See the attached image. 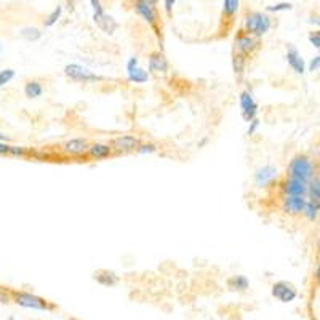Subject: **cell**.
I'll list each match as a JSON object with an SVG mask.
<instances>
[{"mask_svg": "<svg viewBox=\"0 0 320 320\" xmlns=\"http://www.w3.org/2000/svg\"><path fill=\"white\" fill-rule=\"evenodd\" d=\"M287 176L290 178H298L301 181L309 183L310 180L315 178V165L312 162V158L298 154L290 160V164L287 167Z\"/></svg>", "mask_w": 320, "mask_h": 320, "instance_id": "obj_1", "label": "cell"}, {"mask_svg": "<svg viewBox=\"0 0 320 320\" xmlns=\"http://www.w3.org/2000/svg\"><path fill=\"white\" fill-rule=\"evenodd\" d=\"M269 29H271V18L266 13L253 12L248 13L245 20H243V31L256 37V39H261L262 35H266Z\"/></svg>", "mask_w": 320, "mask_h": 320, "instance_id": "obj_2", "label": "cell"}, {"mask_svg": "<svg viewBox=\"0 0 320 320\" xmlns=\"http://www.w3.org/2000/svg\"><path fill=\"white\" fill-rule=\"evenodd\" d=\"M64 74L68 75L69 79L75 80V82H83V83H88V82H99L102 80V77L96 75L95 72H91L88 68L77 63H72V64H66L64 68Z\"/></svg>", "mask_w": 320, "mask_h": 320, "instance_id": "obj_3", "label": "cell"}, {"mask_svg": "<svg viewBox=\"0 0 320 320\" xmlns=\"http://www.w3.org/2000/svg\"><path fill=\"white\" fill-rule=\"evenodd\" d=\"M272 296L279 299L280 303L287 304V303H291V301L296 299L298 291L293 284H290L287 280H279L272 285Z\"/></svg>", "mask_w": 320, "mask_h": 320, "instance_id": "obj_4", "label": "cell"}, {"mask_svg": "<svg viewBox=\"0 0 320 320\" xmlns=\"http://www.w3.org/2000/svg\"><path fill=\"white\" fill-rule=\"evenodd\" d=\"M240 109H242V119L245 122H251L253 119L258 117L259 106L253 98L251 91L245 90L240 93Z\"/></svg>", "mask_w": 320, "mask_h": 320, "instance_id": "obj_5", "label": "cell"}, {"mask_svg": "<svg viewBox=\"0 0 320 320\" xmlns=\"http://www.w3.org/2000/svg\"><path fill=\"white\" fill-rule=\"evenodd\" d=\"M16 303L23 307L34 309V310H48V309H51V306L46 303L45 299H42L37 295H32V293H26V291L16 293Z\"/></svg>", "mask_w": 320, "mask_h": 320, "instance_id": "obj_6", "label": "cell"}, {"mask_svg": "<svg viewBox=\"0 0 320 320\" xmlns=\"http://www.w3.org/2000/svg\"><path fill=\"white\" fill-rule=\"evenodd\" d=\"M127 79L131 83H146L149 80V72L139 66L138 56H131L127 61Z\"/></svg>", "mask_w": 320, "mask_h": 320, "instance_id": "obj_7", "label": "cell"}, {"mask_svg": "<svg viewBox=\"0 0 320 320\" xmlns=\"http://www.w3.org/2000/svg\"><path fill=\"white\" fill-rule=\"evenodd\" d=\"M258 48V39L256 37L250 35L245 31H240L237 35H235V51L243 55V56H248L251 55Z\"/></svg>", "mask_w": 320, "mask_h": 320, "instance_id": "obj_8", "label": "cell"}, {"mask_svg": "<svg viewBox=\"0 0 320 320\" xmlns=\"http://www.w3.org/2000/svg\"><path fill=\"white\" fill-rule=\"evenodd\" d=\"M306 203L304 195H284L282 199V211L288 216H299Z\"/></svg>", "mask_w": 320, "mask_h": 320, "instance_id": "obj_9", "label": "cell"}, {"mask_svg": "<svg viewBox=\"0 0 320 320\" xmlns=\"http://www.w3.org/2000/svg\"><path fill=\"white\" fill-rule=\"evenodd\" d=\"M141 144L139 138L133 136V135H122V136H117L111 141V146L114 150H117V152H133V150H136V147Z\"/></svg>", "mask_w": 320, "mask_h": 320, "instance_id": "obj_10", "label": "cell"}, {"mask_svg": "<svg viewBox=\"0 0 320 320\" xmlns=\"http://www.w3.org/2000/svg\"><path fill=\"white\" fill-rule=\"evenodd\" d=\"M307 186H309V183H306V181H301L298 178L287 176L285 181L280 184V189L284 195H304L306 197Z\"/></svg>", "mask_w": 320, "mask_h": 320, "instance_id": "obj_11", "label": "cell"}, {"mask_svg": "<svg viewBox=\"0 0 320 320\" xmlns=\"http://www.w3.org/2000/svg\"><path fill=\"white\" fill-rule=\"evenodd\" d=\"M135 10L136 13L143 18V20L150 24L152 27H157V10L155 5H152L147 0H136L135 2Z\"/></svg>", "mask_w": 320, "mask_h": 320, "instance_id": "obj_12", "label": "cell"}, {"mask_svg": "<svg viewBox=\"0 0 320 320\" xmlns=\"http://www.w3.org/2000/svg\"><path fill=\"white\" fill-rule=\"evenodd\" d=\"M277 175H279V170L276 167L272 165L259 167L255 172V184L258 187H268L277 180Z\"/></svg>", "mask_w": 320, "mask_h": 320, "instance_id": "obj_13", "label": "cell"}, {"mask_svg": "<svg viewBox=\"0 0 320 320\" xmlns=\"http://www.w3.org/2000/svg\"><path fill=\"white\" fill-rule=\"evenodd\" d=\"M287 63L291 69H293L298 75H303L306 72V61L303 60V56L298 51L295 45H287Z\"/></svg>", "mask_w": 320, "mask_h": 320, "instance_id": "obj_14", "label": "cell"}, {"mask_svg": "<svg viewBox=\"0 0 320 320\" xmlns=\"http://www.w3.org/2000/svg\"><path fill=\"white\" fill-rule=\"evenodd\" d=\"M149 72L152 74H167L168 72V60L165 58V55L162 51H154L149 55Z\"/></svg>", "mask_w": 320, "mask_h": 320, "instance_id": "obj_15", "label": "cell"}, {"mask_svg": "<svg viewBox=\"0 0 320 320\" xmlns=\"http://www.w3.org/2000/svg\"><path fill=\"white\" fill-rule=\"evenodd\" d=\"M88 141L83 139V138H74L66 141L64 146H63V152L68 154V155H82L87 152L88 149Z\"/></svg>", "mask_w": 320, "mask_h": 320, "instance_id": "obj_16", "label": "cell"}, {"mask_svg": "<svg viewBox=\"0 0 320 320\" xmlns=\"http://www.w3.org/2000/svg\"><path fill=\"white\" fill-rule=\"evenodd\" d=\"M87 154L88 157L95 158V160H102V158H108L114 154V149H112L111 144H104V143H95L88 146L87 149Z\"/></svg>", "mask_w": 320, "mask_h": 320, "instance_id": "obj_17", "label": "cell"}, {"mask_svg": "<svg viewBox=\"0 0 320 320\" xmlns=\"http://www.w3.org/2000/svg\"><path fill=\"white\" fill-rule=\"evenodd\" d=\"M95 24L108 35H112L117 31V27H119V24H117V21L114 20V18H112L111 15H106V13H102L99 18H96Z\"/></svg>", "mask_w": 320, "mask_h": 320, "instance_id": "obj_18", "label": "cell"}, {"mask_svg": "<svg viewBox=\"0 0 320 320\" xmlns=\"http://www.w3.org/2000/svg\"><path fill=\"white\" fill-rule=\"evenodd\" d=\"M95 280L104 287H114L119 282V277L112 271H98L95 274Z\"/></svg>", "mask_w": 320, "mask_h": 320, "instance_id": "obj_19", "label": "cell"}, {"mask_svg": "<svg viewBox=\"0 0 320 320\" xmlns=\"http://www.w3.org/2000/svg\"><path fill=\"white\" fill-rule=\"evenodd\" d=\"M306 199L320 206V180H318V178H314V180L309 181Z\"/></svg>", "mask_w": 320, "mask_h": 320, "instance_id": "obj_20", "label": "cell"}, {"mask_svg": "<svg viewBox=\"0 0 320 320\" xmlns=\"http://www.w3.org/2000/svg\"><path fill=\"white\" fill-rule=\"evenodd\" d=\"M42 93H43V88H42L39 80H29L24 85V95H26V98H29V99L40 98Z\"/></svg>", "mask_w": 320, "mask_h": 320, "instance_id": "obj_21", "label": "cell"}, {"mask_svg": "<svg viewBox=\"0 0 320 320\" xmlns=\"http://www.w3.org/2000/svg\"><path fill=\"white\" fill-rule=\"evenodd\" d=\"M245 64H247V56L235 51L232 56V69H234V74L237 75V79H242L243 72H245Z\"/></svg>", "mask_w": 320, "mask_h": 320, "instance_id": "obj_22", "label": "cell"}, {"mask_svg": "<svg viewBox=\"0 0 320 320\" xmlns=\"http://www.w3.org/2000/svg\"><path fill=\"white\" fill-rule=\"evenodd\" d=\"M228 287L234 291H245L250 287V282L245 276H232L228 280Z\"/></svg>", "mask_w": 320, "mask_h": 320, "instance_id": "obj_23", "label": "cell"}, {"mask_svg": "<svg viewBox=\"0 0 320 320\" xmlns=\"http://www.w3.org/2000/svg\"><path fill=\"white\" fill-rule=\"evenodd\" d=\"M20 35L23 37L24 40H27V42H35V40L42 39L43 32L39 29V27H32V26H29V27H23V29L20 31Z\"/></svg>", "mask_w": 320, "mask_h": 320, "instance_id": "obj_24", "label": "cell"}, {"mask_svg": "<svg viewBox=\"0 0 320 320\" xmlns=\"http://www.w3.org/2000/svg\"><path fill=\"white\" fill-rule=\"evenodd\" d=\"M318 213H320V206L315 205L314 202H310V200L306 199L304 208H303V213H301V215H303L304 218L309 220V221H315L317 216H318Z\"/></svg>", "mask_w": 320, "mask_h": 320, "instance_id": "obj_25", "label": "cell"}, {"mask_svg": "<svg viewBox=\"0 0 320 320\" xmlns=\"http://www.w3.org/2000/svg\"><path fill=\"white\" fill-rule=\"evenodd\" d=\"M240 0H224L223 2V15L226 18H234L239 12Z\"/></svg>", "mask_w": 320, "mask_h": 320, "instance_id": "obj_26", "label": "cell"}, {"mask_svg": "<svg viewBox=\"0 0 320 320\" xmlns=\"http://www.w3.org/2000/svg\"><path fill=\"white\" fill-rule=\"evenodd\" d=\"M61 15H63V7L61 5H58L55 8V10L45 18V26L46 27H51V26H55L56 23H58V20L61 18Z\"/></svg>", "mask_w": 320, "mask_h": 320, "instance_id": "obj_27", "label": "cell"}, {"mask_svg": "<svg viewBox=\"0 0 320 320\" xmlns=\"http://www.w3.org/2000/svg\"><path fill=\"white\" fill-rule=\"evenodd\" d=\"M15 71L13 69H4V71H0V88L5 87L7 83H10L13 79H15Z\"/></svg>", "mask_w": 320, "mask_h": 320, "instance_id": "obj_28", "label": "cell"}, {"mask_svg": "<svg viewBox=\"0 0 320 320\" xmlns=\"http://www.w3.org/2000/svg\"><path fill=\"white\" fill-rule=\"evenodd\" d=\"M157 146L154 143H141L138 147H136V152L138 154H154L157 152Z\"/></svg>", "mask_w": 320, "mask_h": 320, "instance_id": "obj_29", "label": "cell"}, {"mask_svg": "<svg viewBox=\"0 0 320 320\" xmlns=\"http://www.w3.org/2000/svg\"><path fill=\"white\" fill-rule=\"evenodd\" d=\"M288 10H291V4H287V2H282V4H276V5L268 7V12H271V13L288 12Z\"/></svg>", "mask_w": 320, "mask_h": 320, "instance_id": "obj_30", "label": "cell"}, {"mask_svg": "<svg viewBox=\"0 0 320 320\" xmlns=\"http://www.w3.org/2000/svg\"><path fill=\"white\" fill-rule=\"evenodd\" d=\"M90 4H91V8H93V21H95L96 18H99L102 13H104V10H102L101 0H90Z\"/></svg>", "mask_w": 320, "mask_h": 320, "instance_id": "obj_31", "label": "cell"}, {"mask_svg": "<svg viewBox=\"0 0 320 320\" xmlns=\"http://www.w3.org/2000/svg\"><path fill=\"white\" fill-rule=\"evenodd\" d=\"M29 154V150L23 146H10V155L13 157H26Z\"/></svg>", "mask_w": 320, "mask_h": 320, "instance_id": "obj_32", "label": "cell"}, {"mask_svg": "<svg viewBox=\"0 0 320 320\" xmlns=\"http://www.w3.org/2000/svg\"><path fill=\"white\" fill-rule=\"evenodd\" d=\"M309 43L312 45L314 48H317L318 53H320V31H315V32L309 34Z\"/></svg>", "mask_w": 320, "mask_h": 320, "instance_id": "obj_33", "label": "cell"}, {"mask_svg": "<svg viewBox=\"0 0 320 320\" xmlns=\"http://www.w3.org/2000/svg\"><path fill=\"white\" fill-rule=\"evenodd\" d=\"M320 69V53L317 55V56H314L312 60L309 61V64H307V71L309 72H315V71H318Z\"/></svg>", "mask_w": 320, "mask_h": 320, "instance_id": "obj_34", "label": "cell"}, {"mask_svg": "<svg viewBox=\"0 0 320 320\" xmlns=\"http://www.w3.org/2000/svg\"><path fill=\"white\" fill-rule=\"evenodd\" d=\"M248 130H247V135L248 136H253L258 131V128H259V120H258V117L256 119H253L251 122H248Z\"/></svg>", "mask_w": 320, "mask_h": 320, "instance_id": "obj_35", "label": "cell"}, {"mask_svg": "<svg viewBox=\"0 0 320 320\" xmlns=\"http://www.w3.org/2000/svg\"><path fill=\"white\" fill-rule=\"evenodd\" d=\"M176 4V0H164V7H165V12L170 15L172 10H173V7Z\"/></svg>", "mask_w": 320, "mask_h": 320, "instance_id": "obj_36", "label": "cell"}, {"mask_svg": "<svg viewBox=\"0 0 320 320\" xmlns=\"http://www.w3.org/2000/svg\"><path fill=\"white\" fill-rule=\"evenodd\" d=\"M0 155H10V144L0 141Z\"/></svg>", "mask_w": 320, "mask_h": 320, "instance_id": "obj_37", "label": "cell"}, {"mask_svg": "<svg viewBox=\"0 0 320 320\" xmlns=\"http://www.w3.org/2000/svg\"><path fill=\"white\" fill-rule=\"evenodd\" d=\"M315 279L320 284V259H318V264H317V269H315Z\"/></svg>", "mask_w": 320, "mask_h": 320, "instance_id": "obj_38", "label": "cell"}, {"mask_svg": "<svg viewBox=\"0 0 320 320\" xmlns=\"http://www.w3.org/2000/svg\"><path fill=\"white\" fill-rule=\"evenodd\" d=\"M8 301V296L4 293V291H0V303H7Z\"/></svg>", "mask_w": 320, "mask_h": 320, "instance_id": "obj_39", "label": "cell"}, {"mask_svg": "<svg viewBox=\"0 0 320 320\" xmlns=\"http://www.w3.org/2000/svg\"><path fill=\"white\" fill-rule=\"evenodd\" d=\"M0 141H2V143H5V141H8V136L4 135V133H0Z\"/></svg>", "mask_w": 320, "mask_h": 320, "instance_id": "obj_40", "label": "cell"}, {"mask_svg": "<svg viewBox=\"0 0 320 320\" xmlns=\"http://www.w3.org/2000/svg\"><path fill=\"white\" fill-rule=\"evenodd\" d=\"M147 2H150L152 5H157V2H158V0H147Z\"/></svg>", "mask_w": 320, "mask_h": 320, "instance_id": "obj_41", "label": "cell"}, {"mask_svg": "<svg viewBox=\"0 0 320 320\" xmlns=\"http://www.w3.org/2000/svg\"><path fill=\"white\" fill-rule=\"evenodd\" d=\"M318 250H320V242H318Z\"/></svg>", "mask_w": 320, "mask_h": 320, "instance_id": "obj_42", "label": "cell"}]
</instances>
